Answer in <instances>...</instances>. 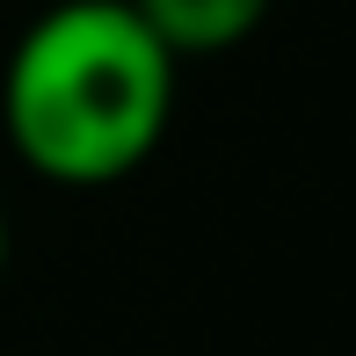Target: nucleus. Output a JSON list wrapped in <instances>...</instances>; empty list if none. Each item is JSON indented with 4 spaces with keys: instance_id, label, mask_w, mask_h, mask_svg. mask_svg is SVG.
Returning a JSON list of instances; mask_svg holds the SVG:
<instances>
[{
    "instance_id": "f257e3e1",
    "label": "nucleus",
    "mask_w": 356,
    "mask_h": 356,
    "mask_svg": "<svg viewBox=\"0 0 356 356\" xmlns=\"http://www.w3.org/2000/svg\"><path fill=\"white\" fill-rule=\"evenodd\" d=\"M175 58L131 0H58L15 37L0 124L29 175L109 189L153 160L175 124Z\"/></svg>"
},
{
    "instance_id": "f03ea898",
    "label": "nucleus",
    "mask_w": 356,
    "mask_h": 356,
    "mask_svg": "<svg viewBox=\"0 0 356 356\" xmlns=\"http://www.w3.org/2000/svg\"><path fill=\"white\" fill-rule=\"evenodd\" d=\"M138 22L168 44V58H218V51H240V44L262 29L269 0H131Z\"/></svg>"
},
{
    "instance_id": "7ed1b4c3",
    "label": "nucleus",
    "mask_w": 356,
    "mask_h": 356,
    "mask_svg": "<svg viewBox=\"0 0 356 356\" xmlns=\"http://www.w3.org/2000/svg\"><path fill=\"white\" fill-rule=\"evenodd\" d=\"M8 248H15V233H8V204H0V277H8Z\"/></svg>"
}]
</instances>
